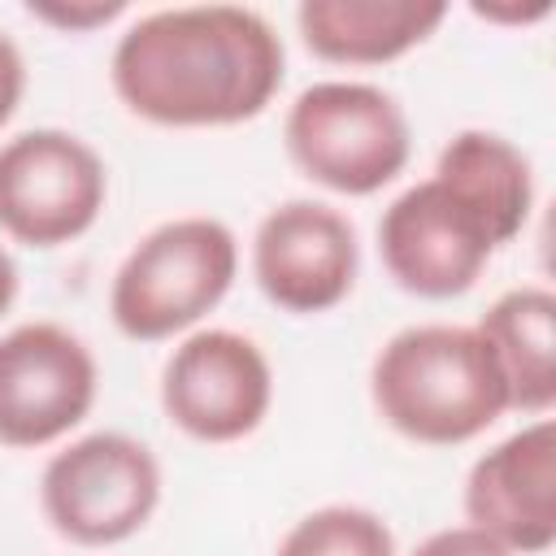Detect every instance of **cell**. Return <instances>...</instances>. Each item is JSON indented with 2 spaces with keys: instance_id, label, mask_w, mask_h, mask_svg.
Listing matches in <instances>:
<instances>
[{
  "instance_id": "cell-1",
  "label": "cell",
  "mask_w": 556,
  "mask_h": 556,
  "mask_svg": "<svg viewBox=\"0 0 556 556\" xmlns=\"http://www.w3.org/2000/svg\"><path fill=\"white\" fill-rule=\"evenodd\" d=\"M282 74V35L248 4L152 9L122 30L109 61V83L126 113L174 130L261 117Z\"/></svg>"
},
{
  "instance_id": "cell-2",
  "label": "cell",
  "mask_w": 556,
  "mask_h": 556,
  "mask_svg": "<svg viewBox=\"0 0 556 556\" xmlns=\"http://www.w3.org/2000/svg\"><path fill=\"white\" fill-rule=\"evenodd\" d=\"M374 413L404 439L456 447L508 413L504 374L473 326L421 321L395 330L369 365Z\"/></svg>"
},
{
  "instance_id": "cell-3",
  "label": "cell",
  "mask_w": 556,
  "mask_h": 556,
  "mask_svg": "<svg viewBox=\"0 0 556 556\" xmlns=\"http://www.w3.org/2000/svg\"><path fill=\"white\" fill-rule=\"evenodd\" d=\"M239 239L208 213L152 226L109 282V317L135 343H161L200 326L235 287Z\"/></svg>"
},
{
  "instance_id": "cell-4",
  "label": "cell",
  "mask_w": 556,
  "mask_h": 556,
  "mask_svg": "<svg viewBox=\"0 0 556 556\" xmlns=\"http://www.w3.org/2000/svg\"><path fill=\"white\" fill-rule=\"evenodd\" d=\"M291 165L334 195H374L395 182L413 156V130L391 91L356 78L304 87L282 117Z\"/></svg>"
},
{
  "instance_id": "cell-5",
  "label": "cell",
  "mask_w": 556,
  "mask_h": 556,
  "mask_svg": "<svg viewBox=\"0 0 556 556\" xmlns=\"http://www.w3.org/2000/svg\"><path fill=\"white\" fill-rule=\"evenodd\" d=\"M161 504V465L148 443L122 430H96L39 473V508L48 526L78 547H113L139 534Z\"/></svg>"
},
{
  "instance_id": "cell-6",
  "label": "cell",
  "mask_w": 556,
  "mask_h": 556,
  "mask_svg": "<svg viewBox=\"0 0 556 556\" xmlns=\"http://www.w3.org/2000/svg\"><path fill=\"white\" fill-rule=\"evenodd\" d=\"M109 200L104 156L74 130L35 126L0 143V230L26 248H61L96 226Z\"/></svg>"
},
{
  "instance_id": "cell-7",
  "label": "cell",
  "mask_w": 556,
  "mask_h": 556,
  "mask_svg": "<svg viewBox=\"0 0 556 556\" xmlns=\"http://www.w3.org/2000/svg\"><path fill=\"white\" fill-rule=\"evenodd\" d=\"M495 252L500 243L486 222L434 174L404 187L378 217L382 269L417 300L465 295Z\"/></svg>"
},
{
  "instance_id": "cell-8",
  "label": "cell",
  "mask_w": 556,
  "mask_h": 556,
  "mask_svg": "<svg viewBox=\"0 0 556 556\" xmlns=\"http://www.w3.org/2000/svg\"><path fill=\"white\" fill-rule=\"evenodd\" d=\"M274 404V369L256 339L208 326L191 330L161 369V408L195 443L248 439Z\"/></svg>"
},
{
  "instance_id": "cell-9",
  "label": "cell",
  "mask_w": 556,
  "mask_h": 556,
  "mask_svg": "<svg viewBox=\"0 0 556 556\" xmlns=\"http://www.w3.org/2000/svg\"><path fill=\"white\" fill-rule=\"evenodd\" d=\"M91 348L56 321H22L0 334V443L48 447L96 404Z\"/></svg>"
},
{
  "instance_id": "cell-10",
  "label": "cell",
  "mask_w": 556,
  "mask_h": 556,
  "mask_svg": "<svg viewBox=\"0 0 556 556\" xmlns=\"http://www.w3.org/2000/svg\"><path fill=\"white\" fill-rule=\"evenodd\" d=\"M361 274V243L348 213L321 200L274 204L252 235V278L269 304L295 317L343 304Z\"/></svg>"
},
{
  "instance_id": "cell-11",
  "label": "cell",
  "mask_w": 556,
  "mask_h": 556,
  "mask_svg": "<svg viewBox=\"0 0 556 556\" xmlns=\"http://www.w3.org/2000/svg\"><path fill=\"white\" fill-rule=\"evenodd\" d=\"M465 526L513 556H543L556 543V421L534 417L465 473Z\"/></svg>"
},
{
  "instance_id": "cell-12",
  "label": "cell",
  "mask_w": 556,
  "mask_h": 556,
  "mask_svg": "<svg viewBox=\"0 0 556 556\" xmlns=\"http://www.w3.org/2000/svg\"><path fill=\"white\" fill-rule=\"evenodd\" d=\"M447 17L443 0H304L300 39L330 65H387L426 43Z\"/></svg>"
},
{
  "instance_id": "cell-13",
  "label": "cell",
  "mask_w": 556,
  "mask_h": 556,
  "mask_svg": "<svg viewBox=\"0 0 556 556\" xmlns=\"http://www.w3.org/2000/svg\"><path fill=\"white\" fill-rule=\"evenodd\" d=\"M508 387V413L547 417L556 404V295L543 282L508 287L473 326Z\"/></svg>"
},
{
  "instance_id": "cell-14",
  "label": "cell",
  "mask_w": 556,
  "mask_h": 556,
  "mask_svg": "<svg viewBox=\"0 0 556 556\" xmlns=\"http://www.w3.org/2000/svg\"><path fill=\"white\" fill-rule=\"evenodd\" d=\"M434 178L486 222L500 248L526 230L534 208V165L513 139L495 130H456L434 161Z\"/></svg>"
},
{
  "instance_id": "cell-15",
  "label": "cell",
  "mask_w": 556,
  "mask_h": 556,
  "mask_svg": "<svg viewBox=\"0 0 556 556\" xmlns=\"http://www.w3.org/2000/svg\"><path fill=\"white\" fill-rule=\"evenodd\" d=\"M274 556H400L391 526L361 504H326L304 513Z\"/></svg>"
},
{
  "instance_id": "cell-16",
  "label": "cell",
  "mask_w": 556,
  "mask_h": 556,
  "mask_svg": "<svg viewBox=\"0 0 556 556\" xmlns=\"http://www.w3.org/2000/svg\"><path fill=\"white\" fill-rule=\"evenodd\" d=\"M26 13L35 17V22H48V26H56V30H70V35H87V30H96V26H109L113 17H122L126 13V4L122 0H96V4H26Z\"/></svg>"
},
{
  "instance_id": "cell-17",
  "label": "cell",
  "mask_w": 556,
  "mask_h": 556,
  "mask_svg": "<svg viewBox=\"0 0 556 556\" xmlns=\"http://www.w3.org/2000/svg\"><path fill=\"white\" fill-rule=\"evenodd\" d=\"M408 556H513V552L473 526H447V530L426 534Z\"/></svg>"
},
{
  "instance_id": "cell-18",
  "label": "cell",
  "mask_w": 556,
  "mask_h": 556,
  "mask_svg": "<svg viewBox=\"0 0 556 556\" xmlns=\"http://www.w3.org/2000/svg\"><path fill=\"white\" fill-rule=\"evenodd\" d=\"M22 96H26V56H22V48L0 30V126L17 113Z\"/></svg>"
},
{
  "instance_id": "cell-19",
  "label": "cell",
  "mask_w": 556,
  "mask_h": 556,
  "mask_svg": "<svg viewBox=\"0 0 556 556\" xmlns=\"http://www.w3.org/2000/svg\"><path fill=\"white\" fill-rule=\"evenodd\" d=\"M473 13L478 17H486V22H508V26H526V22H539V17H547L552 13V4L547 0H539V4H530V9H517V4H508V9H495V4H473Z\"/></svg>"
},
{
  "instance_id": "cell-20",
  "label": "cell",
  "mask_w": 556,
  "mask_h": 556,
  "mask_svg": "<svg viewBox=\"0 0 556 556\" xmlns=\"http://www.w3.org/2000/svg\"><path fill=\"white\" fill-rule=\"evenodd\" d=\"M17 282H22V278H17V261L0 248V317L13 308V300H17Z\"/></svg>"
}]
</instances>
